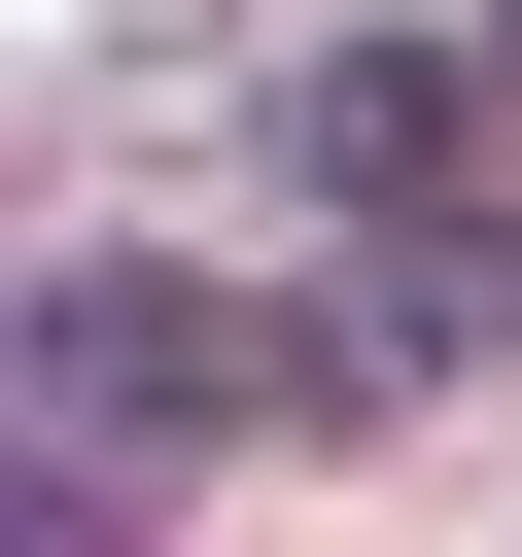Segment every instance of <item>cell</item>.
Instances as JSON below:
<instances>
[{
  "label": "cell",
  "instance_id": "obj_1",
  "mask_svg": "<svg viewBox=\"0 0 522 557\" xmlns=\"http://www.w3.org/2000/svg\"><path fill=\"white\" fill-rule=\"evenodd\" d=\"M383 348H348V278H174V244H35V522H139L174 453H244V418H348Z\"/></svg>",
  "mask_w": 522,
  "mask_h": 557
},
{
  "label": "cell",
  "instance_id": "obj_2",
  "mask_svg": "<svg viewBox=\"0 0 522 557\" xmlns=\"http://www.w3.org/2000/svg\"><path fill=\"white\" fill-rule=\"evenodd\" d=\"M487 139H522V70H487V35H313V70H278V174H313L348 244H452V209H487Z\"/></svg>",
  "mask_w": 522,
  "mask_h": 557
},
{
  "label": "cell",
  "instance_id": "obj_3",
  "mask_svg": "<svg viewBox=\"0 0 522 557\" xmlns=\"http://www.w3.org/2000/svg\"><path fill=\"white\" fill-rule=\"evenodd\" d=\"M487 70H522V35H487Z\"/></svg>",
  "mask_w": 522,
  "mask_h": 557
}]
</instances>
